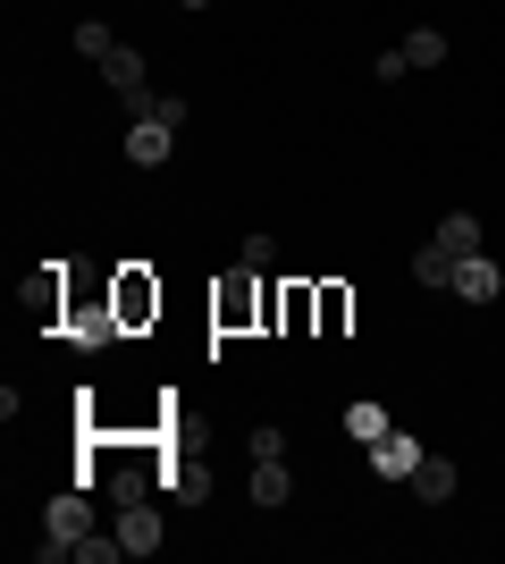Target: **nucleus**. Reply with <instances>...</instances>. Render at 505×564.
Listing matches in <instances>:
<instances>
[{
	"label": "nucleus",
	"mask_w": 505,
	"mask_h": 564,
	"mask_svg": "<svg viewBox=\"0 0 505 564\" xmlns=\"http://www.w3.org/2000/svg\"><path fill=\"white\" fill-rule=\"evenodd\" d=\"M59 337H76V346H110V337H127V329H119V312H110V286H101V295H85V279H68Z\"/></svg>",
	"instance_id": "obj_3"
},
{
	"label": "nucleus",
	"mask_w": 505,
	"mask_h": 564,
	"mask_svg": "<svg viewBox=\"0 0 505 564\" xmlns=\"http://www.w3.org/2000/svg\"><path fill=\"white\" fill-rule=\"evenodd\" d=\"M43 531H51V540H85V531H101V522H94V489H68V497H51V506H43Z\"/></svg>",
	"instance_id": "obj_5"
},
{
	"label": "nucleus",
	"mask_w": 505,
	"mask_h": 564,
	"mask_svg": "<svg viewBox=\"0 0 505 564\" xmlns=\"http://www.w3.org/2000/svg\"><path fill=\"white\" fill-rule=\"evenodd\" d=\"M387 430H396V422H387V404H345V438H354V447H380Z\"/></svg>",
	"instance_id": "obj_16"
},
{
	"label": "nucleus",
	"mask_w": 505,
	"mask_h": 564,
	"mask_svg": "<svg viewBox=\"0 0 505 564\" xmlns=\"http://www.w3.org/2000/svg\"><path fill=\"white\" fill-rule=\"evenodd\" d=\"M101 76H110V94H144V85H152V59H144V51H135V43H119V51H110V59H101Z\"/></svg>",
	"instance_id": "obj_13"
},
{
	"label": "nucleus",
	"mask_w": 505,
	"mask_h": 564,
	"mask_svg": "<svg viewBox=\"0 0 505 564\" xmlns=\"http://www.w3.org/2000/svg\"><path fill=\"white\" fill-rule=\"evenodd\" d=\"M413 279L421 286H455V253H447V245H421V253H413Z\"/></svg>",
	"instance_id": "obj_18"
},
{
	"label": "nucleus",
	"mask_w": 505,
	"mask_h": 564,
	"mask_svg": "<svg viewBox=\"0 0 505 564\" xmlns=\"http://www.w3.org/2000/svg\"><path fill=\"white\" fill-rule=\"evenodd\" d=\"M237 261H244V270H270V261H278V236H270V228H253V236L237 245Z\"/></svg>",
	"instance_id": "obj_20"
},
{
	"label": "nucleus",
	"mask_w": 505,
	"mask_h": 564,
	"mask_svg": "<svg viewBox=\"0 0 505 564\" xmlns=\"http://www.w3.org/2000/svg\"><path fill=\"white\" fill-rule=\"evenodd\" d=\"M455 455H421V464H413V497H421V506H447V497H455Z\"/></svg>",
	"instance_id": "obj_12"
},
{
	"label": "nucleus",
	"mask_w": 505,
	"mask_h": 564,
	"mask_svg": "<svg viewBox=\"0 0 505 564\" xmlns=\"http://www.w3.org/2000/svg\"><path fill=\"white\" fill-rule=\"evenodd\" d=\"M371 455V471H380V480H413V464H421V438H413V430H387L380 447H362Z\"/></svg>",
	"instance_id": "obj_9"
},
{
	"label": "nucleus",
	"mask_w": 505,
	"mask_h": 564,
	"mask_svg": "<svg viewBox=\"0 0 505 564\" xmlns=\"http://www.w3.org/2000/svg\"><path fill=\"white\" fill-rule=\"evenodd\" d=\"M211 329L219 337H253V329H270V279L262 270H228V279L211 286Z\"/></svg>",
	"instance_id": "obj_1"
},
{
	"label": "nucleus",
	"mask_w": 505,
	"mask_h": 564,
	"mask_svg": "<svg viewBox=\"0 0 505 564\" xmlns=\"http://www.w3.org/2000/svg\"><path fill=\"white\" fill-rule=\"evenodd\" d=\"M244 447H253V464H278V455H287V430H278V422H262L253 438H244Z\"/></svg>",
	"instance_id": "obj_21"
},
{
	"label": "nucleus",
	"mask_w": 505,
	"mask_h": 564,
	"mask_svg": "<svg viewBox=\"0 0 505 564\" xmlns=\"http://www.w3.org/2000/svg\"><path fill=\"white\" fill-rule=\"evenodd\" d=\"M168 497H177V506H202V497H211V464L186 455V447H168Z\"/></svg>",
	"instance_id": "obj_10"
},
{
	"label": "nucleus",
	"mask_w": 505,
	"mask_h": 564,
	"mask_svg": "<svg viewBox=\"0 0 505 564\" xmlns=\"http://www.w3.org/2000/svg\"><path fill=\"white\" fill-rule=\"evenodd\" d=\"M168 152H177V127H168V118H135V127H127V161L135 169H161Z\"/></svg>",
	"instance_id": "obj_7"
},
{
	"label": "nucleus",
	"mask_w": 505,
	"mask_h": 564,
	"mask_svg": "<svg viewBox=\"0 0 505 564\" xmlns=\"http://www.w3.org/2000/svg\"><path fill=\"white\" fill-rule=\"evenodd\" d=\"M110 312H119L127 337H144L152 321H161V279H152L144 261H119V270H110Z\"/></svg>",
	"instance_id": "obj_2"
},
{
	"label": "nucleus",
	"mask_w": 505,
	"mask_h": 564,
	"mask_svg": "<svg viewBox=\"0 0 505 564\" xmlns=\"http://www.w3.org/2000/svg\"><path fill=\"white\" fill-rule=\"evenodd\" d=\"M405 59H413V68H447V34H438V25H413V34H405Z\"/></svg>",
	"instance_id": "obj_17"
},
{
	"label": "nucleus",
	"mask_w": 505,
	"mask_h": 564,
	"mask_svg": "<svg viewBox=\"0 0 505 564\" xmlns=\"http://www.w3.org/2000/svg\"><path fill=\"white\" fill-rule=\"evenodd\" d=\"M177 9H211V0H177Z\"/></svg>",
	"instance_id": "obj_23"
},
{
	"label": "nucleus",
	"mask_w": 505,
	"mask_h": 564,
	"mask_svg": "<svg viewBox=\"0 0 505 564\" xmlns=\"http://www.w3.org/2000/svg\"><path fill=\"white\" fill-rule=\"evenodd\" d=\"M371 76H380V85H396V76H413V59H405V43H396V51H380V59H371Z\"/></svg>",
	"instance_id": "obj_22"
},
{
	"label": "nucleus",
	"mask_w": 505,
	"mask_h": 564,
	"mask_svg": "<svg viewBox=\"0 0 505 564\" xmlns=\"http://www.w3.org/2000/svg\"><path fill=\"white\" fill-rule=\"evenodd\" d=\"M244 489H253V506H262V514H278V506L295 497V471H287V455H278V464H253V480H244Z\"/></svg>",
	"instance_id": "obj_14"
},
{
	"label": "nucleus",
	"mask_w": 505,
	"mask_h": 564,
	"mask_svg": "<svg viewBox=\"0 0 505 564\" xmlns=\"http://www.w3.org/2000/svg\"><path fill=\"white\" fill-rule=\"evenodd\" d=\"M110 531H119V547H127V556H152V547L168 540V531H161V514H152V497L119 506V522H110Z\"/></svg>",
	"instance_id": "obj_6"
},
{
	"label": "nucleus",
	"mask_w": 505,
	"mask_h": 564,
	"mask_svg": "<svg viewBox=\"0 0 505 564\" xmlns=\"http://www.w3.org/2000/svg\"><path fill=\"white\" fill-rule=\"evenodd\" d=\"M312 295H320L312 337H345V329H354V286H345V279H312Z\"/></svg>",
	"instance_id": "obj_8"
},
{
	"label": "nucleus",
	"mask_w": 505,
	"mask_h": 564,
	"mask_svg": "<svg viewBox=\"0 0 505 564\" xmlns=\"http://www.w3.org/2000/svg\"><path fill=\"white\" fill-rule=\"evenodd\" d=\"M312 321H320V295H312V279H270V329H287V337H312Z\"/></svg>",
	"instance_id": "obj_4"
},
{
	"label": "nucleus",
	"mask_w": 505,
	"mask_h": 564,
	"mask_svg": "<svg viewBox=\"0 0 505 564\" xmlns=\"http://www.w3.org/2000/svg\"><path fill=\"white\" fill-rule=\"evenodd\" d=\"M110 51H119V34H110L101 18H85V25H76V59H94V68H101Z\"/></svg>",
	"instance_id": "obj_19"
},
{
	"label": "nucleus",
	"mask_w": 505,
	"mask_h": 564,
	"mask_svg": "<svg viewBox=\"0 0 505 564\" xmlns=\"http://www.w3.org/2000/svg\"><path fill=\"white\" fill-rule=\"evenodd\" d=\"M430 245H447V253H455V261L488 253V245H481V219H472V212H447V219H438V236H430Z\"/></svg>",
	"instance_id": "obj_15"
},
{
	"label": "nucleus",
	"mask_w": 505,
	"mask_h": 564,
	"mask_svg": "<svg viewBox=\"0 0 505 564\" xmlns=\"http://www.w3.org/2000/svg\"><path fill=\"white\" fill-rule=\"evenodd\" d=\"M455 295H463V304H497V295H505V270H497L488 253L455 261Z\"/></svg>",
	"instance_id": "obj_11"
}]
</instances>
